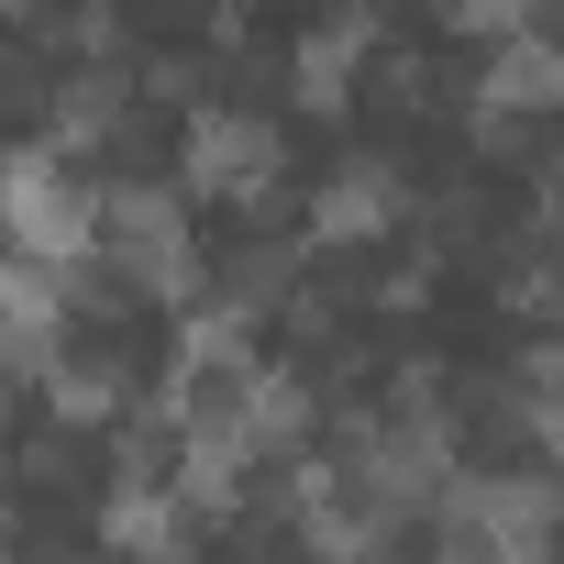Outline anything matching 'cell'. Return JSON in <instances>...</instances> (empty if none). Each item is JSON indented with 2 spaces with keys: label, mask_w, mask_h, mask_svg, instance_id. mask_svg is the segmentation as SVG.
<instances>
[{
  "label": "cell",
  "mask_w": 564,
  "mask_h": 564,
  "mask_svg": "<svg viewBox=\"0 0 564 564\" xmlns=\"http://www.w3.org/2000/svg\"><path fill=\"white\" fill-rule=\"evenodd\" d=\"M487 100H498V111H564V34L520 23V34L498 45V67H487Z\"/></svg>",
  "instance_id": "52a82bcc"
},
{
  "label": "cell",
  "mask_w": 564,
  "mask_h": 564,
  "mask_svg": "<svg viewBox=\"0 0 564 564\" xmlns=\"http://www.w3.org/2000/svg\"><path fill=\"white\" fill-rule=\"evenodd\" d=\"M443 12H454V0H443Z\"/></svg>",
  "instance_id": "30bf717a"
},
{
  "label": "cell",
  "mask_w": 564,
  "mask_h": 564,
  "mask_svg": "<svg viewBox=\"0 0 564 564\" xmlns=\"http://www.w3.org/2000/svg\"><path fill=\"white\" fill-rule=\"evenodd\" d=\"M100 542H122V553H177V542H199V520H177L155 487H111V509H100Z\"/></svg>",
  "instance_id": "ba28073f"
},
{
  "label": "cell",
  "mask_w": 564,
  "mask_h": 564,
  "mask_svg": "<svg viewBox=\"0 0 564 564\" xmlns=\"http://www.w3.org/2000/svg\"><path fill=\"white\" fill-rule=\"evenodd\" d=\"M300 221H311V243H388V232L410 221V177L366 155V166H344V177H322Z\"/></svg>",
  "instance_id": "277c9868"
},
{
  "label": "cell",
  "mask_w": 564,
  "mask_h": 564,
  "mask_svg": "<svg viewBox=\"0 0 564 564\" xmlns=\"http://www.w3.org/2000/svg\"><path fill=\"white\" fill-rule=\"evenodd\" d=\"M276 166H289V144L254 111H188V133H177V188L188 199L254 210V199H276Z\"/></svg>",
  "instance_id": "7a4b0ae2"
},
{
  "label": "cell",
  "mask_w": 564,
  "mask_h": 564,
  "mask_svg": "<svg viewBox=\"0 0 564 564\" xmlns=\"http://www.w3.org/2000/svg\"><path fill=\"white\" fill-rule=\"evenodd\" d=\"M34 377H45V410H56V432H100V421H122V388H133L111 355H45Z\"/></svg>",
  "instance_id": "8992f818"
},
{
  "label": "cell",
  "mask_w": 564,
  "mask_h": 564,
  "mask_svg": "<svg viewBox=\"0 0 564 564\" xmlns=\"http://www.w3.org/2000/svg\"><path fill=\"white\" fill-rule=\"evenodd\" d=\"M366 45H377V0H344V12H322V23L300 34V56H289V100L333 122V111L355 100V56H366Z\"/></svg>",
  "instance_id": "5b68a950"
},
{
  "label": "cell",
  "mask_w": 564,
  "mask_h": 564,
  "mask_svg": "<svg viewBox=\"0 0 564 564\" xmlns=\"http://www.w3.org/2000/svg\"><path fill=\"white\" fill-rule=\"evenodd\" d=\"M0 232H12V254H45V265H78L89 243H100V199L56 166V144L45 155H12L0 166Z\"/></svg>",
  "instance_id": "3957f363"
},
{
  "label": "cell",
  "mask_w": 564,
  "mask_h": 564,
  "mask_svg": "<svg viewBox=\"0 0 564 564\" xmlns=\"http://www.w3.org/2000/svg\"><path fill=\"white\" fill-rule=\"evenodd\" d=\"M177 199H188V188H111V199H100V254H111V276H122V289H155L166 311L199 300V265H188Z\"/></svg>",
  "instance_id": "6da1fadb"
},
{
  "label": "cell",
  "mask_w": 564,
  "mask_h": 564,
  "mask_svg": "<svg viewBox=\"0 0 564 564\" xmlns=\"http://www.w3.org/2000/svg\"><path fill=\"white\" fill-rule=\"evenodd\" d=\"M0 421H12V388H0Z\"/></svg>",
  "instance_id": "9c48e42d"
}]
</instances>
